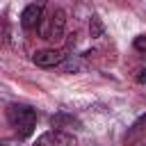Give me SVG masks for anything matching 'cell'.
Masks as SVG:
<instances>
[{"label":"cell","instance_id":"obj_4","mask_svg":"<svg viewBox=\"0 0 146 146\" xmlns=\"http://www.w3.org/2000/svg\"><path fill=\"white\" fill-rule=\"evenodd\" d=\"M43 9H46V0H36V2H30L23 14H21V27L23 30H36L41 18H43Z\"/></svg>","mask_w":146,"mask_h":146},{"label":"cell","instance_id":"obj_3","mask_svg":"<svg viewBox=\"0 0 146 146\" xmlns=\"http://www.w3.org/2000/svg\"><path fill=\"white\" fill-rule=\"evenodd\" d=\"M34 146H75V137L66 130L52 128V130H46L43 135H39Z\"/></svg>","mask_w":146,"mask_h":146},{"label":"cell","instance_id":"obj_5","mask_svg":"<svg viewBox=\"0 0 146 146\" xmlns=\"http://www.w3.org/2000/svg\"><path fill=\"white\" fill-rule=\"evenodd\" d=\"M66 59V55H64V50H55V48H46V50H36L34 55H32V62L36 64V66H41V68H52V66H57V64H62Z\"/></svg>","mask_w":146,"mask_h":146},{"label":"cell","instance_id":"obj_6","mask_svg":"<svg viewBox=\"0 0 146 146\" xmlns=\"http://www.w3.org/2000/svg\"><path fill=\"white\" fill-rule=\"evenodd\" d=\"M144 135H146V114L132 125V130L125 135V141H137V139H141Z\"/></svg>","mask_w":146,"mask_h":146},{"label":"cell","instance_id":"obj_1","mask_svg":"<svg viewBox=\"0 0 146 146\" xmlns=\"http://www.w3.org/2000/svg\"><path fill=\"white\" fill-rule=\"evenodd\" d=\"M7 123L11 125V130L23 139V137H30L36 128V110L30 107V105H23V103H11L7 105Z\"/></svg>","mask_w":146,"mask_h":146},{"label":"cell","instance_id":"obj_2","mask_svg":"<svg viewBox=\"0 0 146 146\" xmlns=\"http://www.w3.org/2000/svg\"><path fill=\"white\" fill-rule=\"evenodd\" d=\"M64 25H66V14H64V9H52V11H48V14H43V18H41V23H39V34H41V39H46V41H62V36H64Z\"/></svg>","mask_w":146,"mask_h":146},{"label":"cell","instance_id":"obj_7","mask_svg":"<svg viewBox=\"0 0 146 146\" xmlns=\"http://www.w3.org/2000/svg\"><path fill=\"white\" fill-rule=\"evenodd\" d=\"M132 48H135L139 55H146V34H139V36H135V41H132Z\"/></svg>","mask_w":146,"mask_h":146},{"label":"cell","instance_id":"obj_9","mask_svg":"<svg viewBox=\"0 0 146 146\" xmlns=\"http://www.w3.org/2000/svg\"><path fill=\"white\" fill-rule=\"evenodd\" d=\"M144 78H146V68H141V71H139V82H141Z\"/></svg>","mask_w":146,"mask_h":146},{"label":"cell","instance_id":"obj_8","mask_svg":"<svg viewBox=\"0 0 146 146\" xmlns=\"http://www.w3.org/2000/svg\"><path fill=\"white\" fill-rule=\"evenodd\" d=\"M89 32H91V36H100V32H103V25H100L98 16H94V18H91V23H89Z\"/></svg>","mask_w":146,"mask_h":146}]
</instances>
